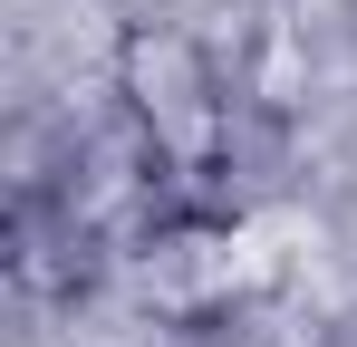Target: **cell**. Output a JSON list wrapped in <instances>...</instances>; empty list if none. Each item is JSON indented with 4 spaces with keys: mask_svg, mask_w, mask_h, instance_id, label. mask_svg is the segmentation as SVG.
Instances as JSON below:
<instances>
[{
    "mask_svg": "<svg viewBox=\"0 0 357 347\" xmlns=\"http://www.w3.org/2000/svg\"><path fill=\"white\" fill-rule=\"evenodd\" d=\"M20 347H39V338H20Z\"/></svg>",
    "mask_w": 357,
    "mask_h": 347,
    "instance_id": "cell-2",
    "label": "cell"
},
{
    "mask_svg": "<svg viewBox=\"0 0 357 347\" xmlns=\"http://www.w3.org/2000/svg\"><path fill=\"white\" fill-rule=\"evenodd\" d=\"M107 97H116L126 135L155 145V164L174 174V203H193L203 174H222V155H232V97H222V68H213V49L193 29L126 20L116 49H107Z\"/></svg>",
    "mask_w": 357,
    "mask_h": 347,
    "instance_id": "cell-1",
    "label": "cell"
}]
</instances>
